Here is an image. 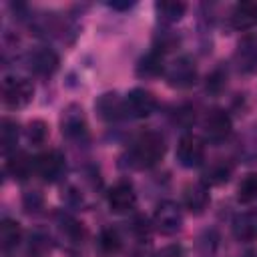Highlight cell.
Returning <instances> with one entry per match:
<instances>
[{
    "mask_svg": "<svg viewBox=\"0 0 257 257\" xmlns=\"http://www.w3.org/2000/svg\"><path fill=\"white\" fill-rule=\"evenodd\" d=\"M165 149L167 147L161 133H143L126 151V165L133 169H151L163 159Z\"/></svg>",
    "mask_w": 257,
    "mask_h": 257,
    "instance_id": "cell-1",
    "label": "cell"
},
{
    "mask_svg": "<svg viewBox=\"0 0 257 257\" xmlns=\"http://www.w3.org/2000/svg\"><path fill=\"white\" fill-rule=\"evenodd\" d=\"M34 96V86L28 78L8 76L2 82V100L8 108H24Z\"/></svg>",
    "mask_w": 257,
    "mask_h": 257,
    "instance_id": "cell-2",
    "label": "cell"
},
{
    "mask_svg": "<svg viewBox=\"0 0 257 257\" xmlns=\"http://www.w3.org/2000/svg\"><path fill=\"white\" fill-rule=\"evenodd\" d=\"M165 78L173 88H189L197 80V64L191 56H177L165 66Z\"/></svg>",
    "mask_w": 257,
    "mask_h": 257,
    "instance_id": "cell-3",
    "label": "cell"
},
{
    "mask_svg": "<svg viewBox=\"0 0 257 257\" xmlns=\"http://www.w3.org/2000/svg\"><path fill=\"white\" fill-rule=\"evenodd\" d=\"M62 135L72 143H84L88 139V124L84 110L78 104H68L60 114Z\"/></svg>",
    "mask_w": 257,
    "mask_h": 257,
    "instance_id": "cell-4",
    "label": "cell"
},
{
    "mask_svg": "<svg viewBox=\"0 0 257 257\" xmlns=\"http://www.w3.org/2000/svg\"><path fill=\"white\" fill-rule=\"evenodd\" d=\"M153 225L161 235H175L183 227V211L175 201H161L153 213Z\"/></svg>",
    "mask_w": 257,
    "mask_h": 257,
    "instance_id": "cell-5",
    "label": "cell"
},
{
    "mask_svg": "<svg viewBox=\"0 0 257 257\" xmlns=\"http://www.w3.org/2000/svg\"><path fill=\"white\" fill-rule=\"evenodd\" d=\"M231 131H233V120L227 114V110L213 108L205 114V118H203V137H205V141L219 145V143L227 141Z\"/></svg>",
    "mask_w": 257,
    "mask_h": 257,
    "instance_id": "cell-6",
    "label": "cell"
},
{
    "mask_svg": "<svg viewBox=\"0 0 257 257\" xmlns=\"http://www.w3.org/2000/svg\"><path fill=\"white\" fill-rule=\"evenodd\" d=\"M177 161L179 165L193 169L203 165L205 161V143L197 135H183L177 145Z\"/></svg>",
    "mask_w": 257,
    "mask_h": 257,
    "instance_id": "cell-7",
    "label": "cell"
},
{
    "mask_svg": "<svg viewBox=\"0 0 257 257\" xmlns=\"http://www.w3.org/2000/svg\"><path fill=\"white\" fill-rule=\"evenodd\" d=\"M124 114L131 118H147L157 108V98L145 88H133L124 98Z\"/></svg>",
    "mask_w": 257,
    "mask_h": 257,
    "instance_id": "cell-8",
    "label": "cell"
},
{
    "mask_svg": "<svg viewBox=\"0 0 257 257\" xmlns=\"http://www.w3.org/2000/svg\"><path fill=\"white\" fill-rule=\"evenodd\" d=\"M64 155L56 149H48L34 159V173L48 183L58 181L64 175Z\"/></svg>",
    "mask_w": 257,
    "mask_h": 257,
    "instance_id": "cell-9",
    "label": "cell"
},
{
    "mask_svg": "<svg viewBox=\"0 0 257 257\" xmlns=\"http://www.w3.org/2000/svg\"><path fill=\"white\" fill-rule=\"evenodd\" d=\"M106 201L112 213H131L137 207V193L128 181H118L108 189Z\"/></svg>",
    "mask_w": 257,
    "mask_h": 257,
    "instance_id": "cell-10",
    "label": "cell"
},
{
    "mask_svg": "<svg viewBox=\"0 0 257 257\" xmlns=\"http://www.w3.org/2000/svg\"><path fill=\"white\" fill-rule=\"evenodd\" d=\"M28 68L36 74V76H52L58 68V56L52 48L46 46H38L28 54Z\"/></svg>",
    "mask_w": 257,
    "mask_h": 257,
    "instance_id": "cell-11",
    "label": "cell"
},
{
    "mask_svg": "<svg viewBox=\"0 0 257 257\" xmlns=\"http://www.w3.org/2000/svg\"><path fill=\"white\" fill-rule=\"evenodd\" d=\"M94 110L102 120L114 122L124 116V100L118 98L116 92H102L94 102Z\"/></svg>",
    "mask_w": 257,
    "mask_h": 257,
    "instance_id": "cell-12",
    "label": "cell"
},
{
    "mask_svg": "<svg viewBox=\"0 0 257 257\" xmlns=\"http://www.w3.org/2000/svg\"><path fill=\"white\" fill-rule=\"evenodd\" d=\"M209 189L205 183H193L187 185L183 191V205L193 213V215H201L207 207H209Z\"/></svg>",
    "mask_w": 257,
    "mask_h": 257,
    "instance_id": "cell-13",
    "label": "cell"
},
{
    "mask_svg": "<svg viewBox=\"0 0 257 257\" xmlns=\"http://www.w3.org/2000/svg\"><path fill=\"white\" fill-rule=\"evenodd\" d=\"M229 24L235 30H251L257 26V2H239L229 14Z\"/></svg>",
    "mask_w": 257,
    "mask_h": 257,
    "instance_id": "cell-14",
    "label": "cell"
},
{
    "mask_svg": "<svg viewBox=\"0 0 257 257\" xmlns=\"http://www.w3.org/2000/svg\"><path fill=\"white\" fill-rule=\"evenodd\" d=\"M231 229H233L235 239L245 241V243L255 241V239H257V209L239 213V215L233 219Z\"/></svg>",
    "mask_w": 257,
    "mask_h": 257,
    "instance_id": "cell-15",
    "label": "cell"
},
{
    "mask_svg": "<svg viewBox=\"0 0 257 257\" xmlns=\"http://www.w3.org/2000/svg\"><path fill=\"white\" fill-rule=\"evenodd\" d=\"M22 241V227L18 221L14 219H2L0 223V245H2V251H12L20 245Z\"/></svg>",
    "mask_w": 257,
    "mask_h": 257,
    "instance_id": "cell-16",
    "label": "cell"
},
{
    "mask_svg": "<svg viewBox=\"0 0 257 257\" xmlns=\"http://www.w3.org/2000/svg\"><path fill=\"white\" fill-rule=\"evenodd\" d=\"M161 72H165V66H163V52L161 50H151L147 52L139 64H137V74L139 76H145V78H153V76H159Z\"/></svg>",
    "mask_w": 257,
    "mask_h": 257,
    "instance_id": "cell-17",
    "label": "cell"
},
{
    "mask_svg": "<svg viewBox=\"0 0 257 257\" xmlns=\"http://www.w3.org/2000/svg\"><path fill=\"white\" fill-rule=\"evenodd\" d=\"M231 173H233V165L227 163V161H215L211 163L205 173H203V183L205 185H221V183H227L231 179Z\"/></svg>",
    "mask_w": 257,
    "mask_h": 257,
    "instance_id": "cell-18",
    "label": "cell"
},
{
    "mask_svg": "<svg viewBox=\"0 0 257 257\" xmlns=\"http://www.w3.org/2000/svg\"><path fill=\"white\" fill-rule=\"evenodd\" d=\"M155 10H157V16L161 22L165 24H175L183 18L187 6L183 2H157L155 4Z\"/></svg>",
    "mask_w": 257,
    "mask_h": 257,
    "instance_id": "cell-19",
    "label": "cell"
},
{
    "mask_svg": "<svg viewBox=\"0 0 257 257\" xmlns=\"http://www.w3.org/2000/svg\"><path fill=\"white\" fill-rule=\"evenodd\" d=\"M235 58L239 62V68H243V70L253 68L257 64V40L245 38L243 42H239V48H237Z\"/></svg>",
    "mask_w": 257,
    "mask_h": 257,
    "instance_id": "cell-20",
    "label": "cell"
},
{
    "mask_svg": "<svg viewBox=\"0 0 257 257\" xmlns=\"http://www.w3.org/2000/svg\"><path fill=\"white\" fill-rule=\"evenodd\" d=\"M8 173L14 177V179H26V177H30V173H34V159H30V157H26L24 153H14V157L8 161Z\"/></svg>",
    "mask_w": 257,
    "mask_h": 257,
    "instance_id": "cell-21",
    "label": "cell"
},
{
    "mask_svg": "<svg viewBox=\"0 0 257 257\" xmlns=\"http://www.w3.org/2000/svg\"><path fill=\"white\" fill-rule=\"evenodd\" d=\"M98 247L102 253L106 255H114L120 251L122 247V239H120V233L114 229V227H104L100 229V235H98Z\"/></svg>",
    "mask_w": 257,
    "mask_h": 257,
    "instance_id": "cell-22",
    "label": "cell"
},
{
    "mask_svg": "<svg viewBox=\"0 0 257 257\" xmlns=\"http://www.w3.org/2000/svg\"><path fill=\"white\" fill-rule=\"evenodd\" d=\"M18 124L10 118L2 120V128H0V145H2V153L10 155L12 151H16V143H18Z\"/></svg>",
    "mask_w": 257,
    "mask_h": 257,
    "instance_id": "cell-23",
    "label": "cell"
},
{
    "mask_svg": "<svg viewBox=\"0 0 257 257\" xmlns=\"http://www.w3.org/2000/svg\"><path fill=\"white\" fill-rule=\"evenodd\" d=\"M239 157L245 163L257 161V124L251 126L239 141Z\"/></svg>",
    "mask_w": 257,
    "mask_h": 257,
    "instance_id": "cell-24",
    "label": "cell"
},
{
    "mask_svg": "<svg viewBox=\"0 0 257 257\" xmlns=\"http://www.w3.org/2000/svg\"><path fill=\"white\" fill-rule=\"evenodd\" d=\"M237 199L241 203H251L257 199V173H249L241 179L237 187Z\"/></svg>",
    "mask_w": 257,
    "mask_h": 257,
    "instance_id": "cell-25",
    "label": "cell"
},
{
    "mask_svg": "<svg viewBox=\"0 0 257 257\" xmlns=\"http://www.w3.org/2000/svg\"><path fill=\"white\" fill-rule=\"evenodd\" d=\"M58 231H60V235L64 239H70V243H76L80 239V235H82L80 225L68 215H58Z\"/></svg>",
    "mask_w": 257,
    "mask_h": 257,
    "instance_id": "cell-26",
    "label": "cell"
},
{
    "mask_svg": "<svg viewBox=\"0 0 257 257\" xmlns=\"http://www.w3.org/2000/svg\"><path fill=\"white\" fill-rule=\"evenodd\" d=\"M227 84V70L223 66H217L215 70H211L207 74V82H205V90L211 94H219Z\"/></svg>",
    "mask_w": 257,
    "mask_h": 257,
    "instance_id": "cell-27",
    "label": "cell"
},
{
    "mask_svg": "<svg viewBox=\"0 0 257 257\" xmlns=\"http://www.w3.org/2000/svg\"><path fill=\"white\" fill-rule=\"evenodd\" d=\"M26 137H28V141H30L32 145H36V147H38V145H44L46 139H48V124H46L44 120H40V118L28 122Z\"/></svg>",
    "mask_w": 257,
    "mask_h": 257,
    "instance_id": "cell-28",
    "label": "cell"
},
{
    "mask_svg": "<svg viewBox=\"0 0 257 257\" xmlns=\"http://www.w3.org/2000/svg\"><path fill=\"white\" fill-rule=\"evenodd\" d=\"M217 251V235L213 231H207L199 237V255L201 257H213Z\"/></svg>",
    "mask_w": 257,
    "mask_h": 257,
    "instance_id": "cell-29",
    "label": "cell"
},
{
    "mask_svg": "<svg viewBox=\"0 0 257 257\" xmlns=\"http://www.w3.org/2000/svg\"><path fill=\"white\" fill-rule=\"evenodd\" d=\"M193 120H195V110H193L191 106L183 104V106H179V108L175 110V122H177V124L189 126Z\"/></svg>",
    "mask_w": 257,
    "mask_h": 257,
    "instance_id": "cell-30",
    "label": "cell"
},
{
    "mask_svg": "<svg viewBox=\"0 0 257 257\" xmlns=\"http://www.w3.org/2000/svg\"><path fill=\"white\" fill-rule=\"evenodd\" d=\"M157 257H185V251L181 245H169L157 253Z\"/></svg>",
    "mask_w": 257,
    "mask_h": 257,
    "instance_id": "cell-31",
    "label": "cell"
},
{
    "mask_svg": "<svg viewBox=\"0 0 257 257\" xmlns=\"http://www.w3.org/2000/svg\"><path fill=\"white\" fill-rule=\"evenodd\" d=\"M42 205V199L36 195V193H28L26 197H24V207H26V211H36V207H40Z\"/></svg>",
    "mask_w": 257,
    "mask_h": 257,
    "instance_id": "cell-32",
    "label": "cell"
},
{
    "mask_svg": "<svg viewBox=\"0 0 257 257\" xmlns=\"http://www.w3.org/2000/svg\"><path fill=\"white\" fill-rule=\"evenodd\" d=\"M110 8H116V10H128L133 6V2H108Z\"/></svg>",
    "mask_w": 257,
    "mask_h": 257,
    "instance_id": "cell-33",
    "label": "cell"
}]
</instances>
